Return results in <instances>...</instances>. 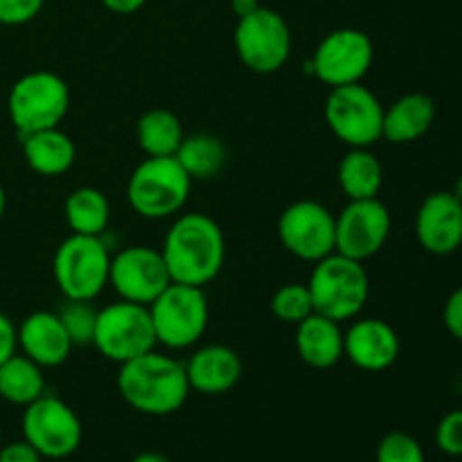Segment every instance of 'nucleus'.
Returning <instances> with one entry per match:
<instances>
[{
	"label": "nucleus",
	"mask_w": 462,
	"mask_h": 462,
	"mask_svg": "<svg viewBox=\"0 0 462 462\" xmlns=\"http://www.w3.org/2000/svg\"><path fill=\"white\" fill-rule=\"evenodd\" d=\"M161 253L171 282L206 289V284H210L224 269V230L212 217L188 212L167 230Z\"/></svg>",
	"instance_id": "1"
},
{
	"label": "nucleus",
	"mask_w": 462,
	"mask_h": 462,
	"mask_svg": "<svg viewBox=\"0 0 462 462\" xmlns=\"http://www.w3.org/2000/svg\"><path fill=\"white\" fill-rule=\"evenodd\" d=\"M117 391L134 411L161 418L183 409L192 388L185 374V364L152 350L120 365Z\"/></svg>",
	"instance_id": "2"
},
{
	"label": "nucleus",
	"mask_w": 462,
	"mask_h": 462,
	"mask_svg": "<svg viewBox=\"0 0 462 462\" xmlns=\"http://www.w3.org/2000/svg\"><path fill=\"white\" fill-rule=\"evenodd\" d=\"M314 302V311L343 323L356 319L364 311L370 296V278L364 262L332 253L314 264L307 282Z\"/></svg>",
	"instance_id": "3"
},
{
	"label": "nucleus",
	"mask_w": 462,
	"mask_h": 462,
	"mask_svg": "<svg viewBox=\"0 0 462 462\" xmlns=\"http://www.w3.org/2000/svg\"><path fill=\"white\" fill-rule=\"evenodd\" d=\"M192 179L176 156H147L129 176L126 199L135 215L167 219L188 203Z\"/></svg>",
	"instance_id": "4"
},
{
	"label": "nucleus",
	"mask_w": 462,
	"mask_h": 462,
	"mask_svg": "<svg viewBox=\"0 0 462 462\" xmlns=\"http://www.w3.org/2000/svg\"><path fill=\"white\" fill-rule=\"evenodd\" d=\"M111 253L102 237L75 235L59 244L52 260L54 282L66 300H95L108 284Z\"/></svg>",
	"instance_id": "5"
},
{
	"label": "nucleus",
	"mask_w": 462,
	"mask_h": 462,
	"mask_svg": "<svg viewBox=\"0 0 462 462\" xmlns=\"http://www.w3.org/2000/svg\"><path fill=\"white\" fill-rule=\"evenodd\" d=\"M70 108V88L59 75L50 70H34L23 75L12 86L7 97L9 120L18 135L54 129L63 122Z\"/></svg>",
	"instance_id": "6"
},
{
	"label": "nucleus",
	"mask_w": 462,
	"mask_h": 462,
	"mask_svg": "<svg viewBox=\"0 0 462 462\" xmlns=\"http://www.w3.org/2000/svg\"><path fill=\"white\" fill-rule=\"evenodd\" d=\"M156 341L170 350H188L206 334L210 305L201 287L171 282L149 305Z\"/></svg>",
	"instance_id": "7"
},
{
	"label": "nucleus",
	"mask_w": 462,
	"mask_h": 462,
	"mask_svg": "<svg viewBox=\"0 0 462 462\" xmlns=\"http://www.w3.org/2000/svg\"><path fill=\"white\" fill-rule=\"evenodd\" d=\"M93 346L106 359L120 365L135 359V356L156 350L158 341L149 307L120 300L99 310Z\"/></svg>",
	"instance_id": "8"
},
{
	"label": "nucleus",
	"mask_w": 462,
	"mask_h": 462,
	"mask_svg": "<svg viewBox=\"0 0 462 462\" xmlns=\"http://www.w3.org/2000/svg\"><path fill=\"white\" fill-rule=\"evenodd\" d=\"M23 440L30 442L41 458H70L81 445L84 427L75 411L54 395H41L25 406L21 420Z\"/></svg>",
	"instance_id": "9"
},
{
	"label": "nucleus",
	"mask_w": 462,
	"mask_h": 462,
	"mask_svg": "<svg viewBox=\"0 0 462 462\" xmlns=\"http://www.w3.org/2000/svg\"><path fill=\"white\" fill-rule=\"evenodd\" d=\"M325 120L347 147H373L383 138V106L361 81L332 88L325 102Z\"/></svg>",
	"instance_id": "10"
},
{
	"label": "nucleus",
	"mask_w": 462,
	"mask_h": 462,
	"mask_svg": "<svg viewBox=\"0 0 462 462\" xmlns=\"http://www.w3.org/2000/svg\"><path fill=\"white\" fill-rule=\"evenodd\" d=\"M235 50L248 70L257 75L278 72L291 54V30L275 9L260 7L239 18L235 27Z\"/></svg>",
	"instance_id": "11"
},
{
	"label": "nucleus",
	"mask_w": 462,
	"mask_h": 462,
	"mask_svg": "<svg viewBox=\"0 0 462 462\" xmlns=\"http://www.w3.org/2000/svg\"><path fill=\"white\" fill-rule=\"evenodd\" d=\"M373 59L374 45L370 36L355 27H341L320 41L310 61V72L332 88L359 84L368 75Z\"/></svg>",
	"instance_id": "12"
},
{
	"label": "nucleus",
	"mask_w": 462,
	"mask_h": 462,
	"mask_svg": "<svg viewBox=\"0 0 462 462\" xmlns=\"http://www.w3.org/2000/svg\"><path fill=\"white\" fill-rule=\"evenodd\" d=\"M278 237L291 255L316 264L337 253V217L319 201H296L280 215Z\"/></svg>",
	"instance_id": "13"
},
{
	"label": "nucleus",
	"mask_w": 462,
	"mask_h": 462,
	"mask_svg": "<svg viewBox=\"0 0 462 462\" xmlns=\"http://www.w3.org/2000/svg\"><path fill=\"white\" fill-rule=\"evenodd\" d=\"M108 284L120 300L152 305L171 284L162 253L152 246H126L111 257Z\"/></svg>",
	"instance_id": "14"
},
{
	"label": "nucleus",
	"mask_w": 462,
	"mask_h": 462,
	"mask_svg": "<svg viewBox=\"0 0 462 462\" xmlns=\"http://www.w3.org/2000/svg\"><path fill=\"white\" fill-rule=\"evenodd\" d=\"M393 219L388 208L374 199L350 201L337 217V253L365 262L388 242Z\"/></svg>",
	"instance_id": "15"
},
{
	"label": "nucleus",
	"mask_w": 462,
	"mask_h": 462,
	"mask_svg": "<svg viewBox=\"0 0 462 462\" xmlns=\"http://www.w3.org/2000/svg\"><path fill=\"white\" fill-rule=\"evenodd\" d=\"M420 246L431 255H451L462 246V203L451 192H433L415 217Z\"/></svg>",
	"instance_id": "16"
},
{
	"label": "nucleus",
	"mask_w": 462,
	"mask_h": 462,
	"mask_svg": "<svg viewBox=\"0 0 462 462\" xmlns=\"http://www.w3.org/2000/svg\"><path fill=\"white\" fill-rule=\"evenodd\" d=\"M343 356L365 373H382L400 356V337L382 319H361L343 332Z\"/></svg>",
	"instance_id": "17"
},
{
	"label": "nucleus",
	"mask_w": 462,
	"mask_h": 462,
	"mask_svg": "<svg viewBox=\"0 0 462 462\" xmlns=\"http://www.w3.org/2000/svg\"><path fill=\"white\" fill-rule=\"evenodd\" d=\"M18 347L41 368H57L68 361L72 341L57 311H34L16 328Z\"/></svg>",
	"instance_id": "18"
},
{
	"label": "nucleus",
	"mask_w": 462,
	"mask_h": 462,
	"mask_svg": "<svg viewBox=\"0 0 462 462\" xmlns=\"http://www.w3.org/2000/svg\"><path fill=\"white\" fill-rule=\"evenodd\" d=\"M189 388L201 395H224L242 379V359L228 346L199 347L185 364Z\"/></svg>",
	"instance_id": "19"
},
{
	"label": "nucleus",
	"mask_w": 462,
	"mask_h": 462,
	"mask_svg": "<svg viewBox=\"0 0 462 462\" xmlns=\"http://www.w3.org/2000/svg\"><path fill=\"white\" fill-rule=\"evenodd\" d=\"M296 350L298 356L311 368H334L343 359L341 323L314 311L296 325Z\"/></svg>",
	"instance_id": "20"
},
{
	"label": "nucleus",
	"mask_w": 462,
	"mask_h": 462,
	"mask_svg": "<svg viewBox=\"0 0 462 462\" xmlns=\"http://www.w3.org/2000/svg\"><path fill=\"white\" fill-rule=\"evenodd\" d=\"M436 120V104L424 93H409L383 108V138L393 144H409L422 138Z\"/></svg>",
	"instance_id": "21"
},
{
	"label": "nucleus",
	"mask_w": 462,
	"mask_h": 462,
	"mask_svg": "<svg viewBox=\"0 0 462 462\" xmlns=\"http://www.w3.org/2000/svg\"><path fill=\"white\" fill-rule=\"evenodd\" d=\"M23 158L41 176H61L75 165L77 147L59 126L21 135Z\"/></svg>",
	"instance_id": "22"
},
{
	"label": "nucleus",
	"mask_w": 462,
	"mask_h": 462,
	"mask_svg": "<svg viewBox=\"0 0 462 462\" xmlns=\"http://www.w3.org/2000/svg\"><path fill=\"white\" fill-rule=\"evenodd\" d=\"M383 167L370 147H350L338 165V185L350 201L374 199L382 189Z\"/></svg>",
	"instance_id": "23"
},
{
	"label": "nucleus",
	"mask_w": 462,
	"mask_h": 462,
	"mask_svg": "<svg viewBox=\"0 0 462 462\" xmlns=\"http://www.w3.org/2000/svg\"><path fill=\"white\" fill-rule=\"evenodd\" d=\"M45 395L43 368L25 355H12L0 365V397L14 406H23Z\"/></svg>",
	"instance_id": "24"
},
{
	"label": "nucleus",
	"mask_w": 462,
	"mask_h": 462,
	"mask_svg": "<svg viewBox=\"0 0 462 462\" xmlns=\"http://www.w3.org/2000/svg\"><path fill=\"white\" fill-rule=\"evenodd\" d=\"M68 226L75 235H90V237H102L106 233L108 221H111V203L106 194L97 188H77L68 194L66 206H63Z\"/></svg>",
	"instance_id": "25"
},
{
	"label": "nucleus",
	"mask_w": 462,
	"mask_h": 462,
	"mask_svg": "<svg viewBox=\"0 0 462 462\" xmlns=\"http://www.w3.org/2000/svg\"><path fill=\"white\" fill-rule=\"evenodd\" d=\"M138 144L147 156H176L183 143V125L176 113L167 108H152L138 120Z\"/></svg>",
	"instance_id": "26"
},
{
	"label": "nucleus",
	"mask_w": 462,
	"mask_h": 462,
	"mask_svg": "<svg viewBox=\"0 0 462 462\" xmlns=\"http://www.w3.org/2000/svg\"><path fill=\"white\" fill-rule=\"evenodd\" d=\"M176 161L192 180L215 179L226 165V144L212 134L185 135L176 152Z\"/></svg>",
	"instance_id": "27"
},
{
	"label": "nucleus",
	"mask_w": 462,
	"mask_h": 462,
	"mask_svg": "<svg viewBox=\"0 0 462 462\" xmlns=\"http://www.w3.org/2000/svg\"><path fill=\"white\" fill-rule=\"evenodd\" d=\"M271 311L278 320L289 325H298L305 320L307 316L314 314V302H311V293L307 284H284L271 298Z\"/></svg>",
	"instance_id": "28"
},
{
	"label": "nucleus",
	"mask_w": 462,
	"mask_h": 462,
	"mask_svg": "<svg viewBox=\"0 0 462 462\" xmlns=\"http://www.w3.org/2000/svg\"><path fill=\"white\" fill-rule=\"evenodd\" d=\"M70 337L72 346H93L95 323H97V310L86 300H66V305L57 311Z\"/></svg>",
	"instance_id": "29"
},
{
	"label": "nucleus",
	"mask_w": 462,
	"mask_h": 462,
	"mask_svg": "<svg viewBox=\"0 0 462 462\" xmlns=\"http://www.w3.org/2000/svg\"><path fill=\"white\" fill-rule=\"evenodd\" d=\"M377 462H427L424 449L411 433L391 431L377 447Z\"/></svg>",
	"instance_id": "30"
},
{
	"label": "nucleus",
	"mask_w": 462,
	"mask_h": 462,
	"mask_svg": "<svg viewBox=\"0 0 462 462\" xmlns=\"http://www.w3.org/2000/svg\"><path fill=\"white\" fill-rule=\"evenodd\" d=\"M436 445L442 454L454 456V458L462 456V409L449 411V413L438 422Z\"/></svg>",
	"instance_id": "31"
},
{
	"label": "nucleus",
	"mask_w": 462,
	"mask_h": 462,
	"mask_svg": "<svg viewBox=\"0 0 462 462\" xmlns=\"http://www.w3.org/2000/svg\"><path fill=\"white\" fill-rule=\"evenodd\" d=\"M45 0H0V25H25L34 21Z\"/></svg>",
	"instance_id": "32"
},
{
	"label": "nucleus",
	"mask_w": 462,
	"mask_h": 462,
	"mask_svg": "<svg viewBox=\"0 0 462 462\" xmlns=\"http://www.w3.org/2000/svg\"><path fill=\"white\" fill-rule=\"evenodd\" d=\"M442 319H445L447 332L454 338H458V341H462V287L456 289V291L447 298Z\"/></svg>",
	"instance_id": "33"
},
{
	"label": "nucleus",
	"mask_w": 462,
	"mask_h": 462,
	"mask_svg": "<svg viewBox=\"0 0 462 462\" xmlns=\"http://www.w3.org/2000/svg\"><path fill=\"white\" fill-rule=\"evenodd\" d=\"M0 462H43L39 451L25 440L9 442L0 449Z\"/></svg>",
	"instance_id": "34"
},
{
	"label": "nucleus",
	"mask_w": 462,
	"mask_h": 462,
	"mask_svg": "<svg viewBox=\"0 0 462 462\" xmlns=\"http://www.w3.org/2000/svg\"><path fill=\"white\" fill-rule=\"evenodd\" d=\"M16 350H18L16 328H14L12 320L0 311V365H3L9 356L16 355Z\"/></svg>",
	"instance_id": "35"
},
{
	"label": "nucleus",
	"mask_w": 462,
	"mask_h": 462,
	"mask_svg": "<svg viewBox=\"0 0 462 462\" xmlns=\"http://www.w3.org/2000/svg\"><path fill=\"white\" fill-rule=\"evenodd\" d=\"M147 0H102L104 7L113 14H135L144 7Z\"/></svg>",
	"instance_id": "36"
},
{
	"label": "nucleus",
	"mask_w": 462,
	"mask_h": 462,
	"mask_svg": "<svg viewBox=\"0 0 462 462\" xmlns=\"http://www.w3.org/2000/svg\"><path fill=\"white\" fill-rule=\"evenodd\" d=\"M230 7H233L235 16L237 18H244L248 16V14H253L255 9H260V0H230Z\"/></svg>",
	"instance_id": "37"
},
{
	"label": "nucleus",
	"mask_w": 462,
	"mask_h": 462,
	"mask_svg": "<svg viewBox=\"0 0 462 462\" xmlns=\"http://www.w3.org/2000/svg\"><path fill=\"white\" fill-rule=\"evenodd\" d=\"M129 462H170L162 454H153V451H147V454H140L135 458H131Z\"/></svg>",
	"instance_id": "38"
},
{
	"label": "nucleus",
	"mask_w": 462,
	"mask_h": 462,
	"mask_svg": "<svg viewBox=\"0 0 462 462\" xmlns=\"http://www.w3.org/2000/svg\"><path fill=\"white\" fill-rule=\"evenodd\" d=\"M451 194H454V197L462 203V174L458 176V180H456V185H454V189H451Z\"/></svg>",
	"instance_id": "39"
},
{
	"label": "nucleus",
	"mask_w": 462,
	"mask_h": 462,
	"mask_svg": "<svg viewBox=\"0 0 462 462\" xmlns=\"http://www.w3.org/2000/svg\"><path fill=\"white\" fill-rule=\"evenodd\" d=\"M5 208H7V197H5V189L3 185H0V221H3L5 217Z\"/></svg>",
	"instance_id": "40"
},
{
	"label": "nucleus",
	"mask_w": 462,
	"mask_h": 462,
	"mask_svg": "<svg viewBox=\"0 0 462 462\" xmlns=\"http://www.w3.org/2000/svg\"><path fill=\"white\" fill-rule=\"evenodd\" d=\"M0 449H3V433H0Z\"/></svg>",
	"instance_id": "41"
}]
</instances>
